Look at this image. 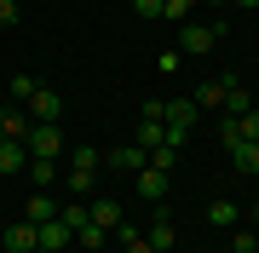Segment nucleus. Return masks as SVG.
<instances>
[{
    "label": "nucleus",
    "instance_id": "obj_24",
    "mask_svg": "<svg viewBox=\"0 0 259 253\" xmlns=\"http://www.w3.org/2000/svg\"><path fill=\"white\" fill-rule=\"evenodd\" d=\"M58 219H64L69 230H81V225H87L93 213H87V201H69V207H58Z\"/></svg>",
    "mask_w": 259,
    "mask_h": 253
},
{
    "label": "nucleus",
    "instance_id": "obj_35",
    "mask_svg": "<svg viewBox=\"0 0 259 253\" xmlns=\"http://www.w3.org/2000/svg\"><path fill=\"white\" fill-rule=\"evenodd\" d=\"M253 225H259V207H253Z\"/></svg>",
    "mask_w": 259,
    "mask_h": 253
},
{
    "label": "nucleus",
    "instance_id": "obj_25",
    "mask_svg": "<svg viewBox=\"0 0 259 253\" xmlns=\"http://www.w3.org/2000/svg\"><path fill=\"white\" fill-rule=\"evenodd\" d=\"M236 132H242V144H259V110H248V115H242V121H236Z\"/></svg>",
    "mask_w": 259,
    "mask_h": 253
},
{
    "label": "nucleus",
    "instance_id": "obj_5",
    "mask_svg": "<svg viewBox=\"0 0 259 253\" xmlns=\"http://www.w3.org/2000/svg\"><path fill=\"white\" fill-rule=\"evenodd\" d=\"M40 247V225H29V219H18V225L6 230V253H35Z\"/></svg>",
    "mask_w": 259,
    "mask_h": 253
},
{
    "label": "nucleus",
    "instance_id": "obj_37",
    "mask_svg": "<svg viewBox=\"0 0 259 253\" xmlns=\"http://www.w3.org/2000/svg\"><path fill=\"white\" fill-rule=\"evenodd\" d=\"M253 253H259V236H253Z\"/></svg>",
    "mask_w": 259,
    "mask_h": 253
},
{
    "label": "nucleus",
    "instance_id": "obj_30",
    "mask_svg": "<svg viewBox=\"0 0 259 253\" xmlns=\"http://www.w3.org/2000/svg\"><path fill=\"white\" fill-rule=\"evenodd\" d=\"M18 23V0H0V29H12Z\"/></svg>",
    "mask_w": 259,
    "mask_h": 253
},
{
    "label": "nucleus",
    "instance_id": "obj_27",
    "mask_svg": "<svg viewBox=\"0 0 259 253\" xmlns=\"http://www.w3.org/2000/svg\"><path fill=\"white\" fill-rule=\"evenodd\" d=\"M64 184H69V196H87L93 190V173H64Z\"/></svg>",
    "mask_w": 259,
    "mask_h": 253
},
{
    "label": "nucleus",
    "instance_id": "obj_21",
    "mask_svg": "<svg viewBox=\"0 0 259 253\" xmlns=\"http://www.w3.org/2000/svg\"><path fill=\"white\" fill-rule=\"evenodd\" d=\"M161 138H167V121H150V115H144V121H139V150H156Z\"/></svg>",
    "mask_w": 259,
    "mask_h": 253
},
{
    "label": "nucleus",
    "instance_id": "obj_29",
    "mask_svg": "<svg viewBox=\"0 0 259 253\" xmlns=\"http://www.w3.org/2000/svg\"><path fill=\"white\" fill-rule=\"evenodd\" d=\"M133 12H139V18H161V0H127Z\"/></svg>",
    "mask_w": 259,
    "mask_h": 253
},
{
    "label": "nucleus",
    "instance_id": "obj_2",
    "mask_svg": "<svg viewBox=\"0 0 259 253\" xmlns=\"http://www.w3.org/2000/svg\"><path fill=\"white\" fill-rule=\"evenodd\" d=\"M23 144H29L35 161H64V132H58V121H35Z\"/></svg>",
    "mask_w": 259,
    "mask_h": 253
},
{
    "label": "nucleus",
    "instance_id": "obj_1",
    "mask_svg": "<svg viewBox=\"0 0 259 253\" xmlns=\"http://www.w3.org/2000/svg\"><path fill=\"white\" fill-rule=\"evenodd\" d=\"M219 35H225L219 23H179V52L185 58H207L219 46Z\"/></svg>",
    "mask_w": 259,
    "mask_h": 253
},
{
    "label": "nucleus",
    "instance_id": "obj_28",
    "mask_svg": "<svg viewBox=\"0 0 259 253\" xmlns=\"http://www.w3.org/2000/svg\"><path fill=\"white\" fill-rule=\"evenodd\" d=\"M179 64H185V52H179V46H173V52H161V58H156V69H161V75H173V69H179Z\"/></svg>",
    "mask_w": 259,
    "mask_h": 253
},
{
    "label": "nucleus",
    "instance_id": "obj_6",
    "mask_svg": "<svg viewBox=\"0 0 259 253\" xmlns=\"http://www.w3.org/2000/svg\"><path fill=\"white\" fill-rule=\"evenodd\" d=\"M248 110H253V98H248V86L225 75V121H242V115H248Z\"/></svg>",
    "mask_w": 259,
    "mask_h": 253
},
{
    "label": "nucleus",
    "instance_id": "obj_9",
    "mask_svg": "<svg viewBox=\"0 0 259 253\" xmlns=\"http://www.w3.org/2000/svg\"><path fill=\"white\" fill-rule=\"evenodd\" d=\"M190 104H196V110H225V75H213V81H196Z\"/></svg>",
    "mask_w": 259,
    "mask_h": 253
},
{
    "label": "nucleus",
    "instance_id": "obj_23",
    "mask_svg": "<svg viewBox=\"0 0 259 253\" xmlns=\"http://www.w3.org/2000/svg\"><path fill=\"white\" fill-rule=\"evenodd\" d=\"M190 6L196 0H161V18L167 23H190Z\"/></svg>",
    "mask_w": 259,
    "mask_h": 253
},
{
    "label": "nucleus",
    "instance_id": "obj_36",
    "mask_svg": "<svg viewBox=\"0 0 259 253\" xmlns=\"http://www.w3.org/2000/svg\"><path fill=\"white\" fill-rule=\"evenodd\" d=\"M35 253H52V247H35Z\"/></svg>",
    "mask_w": 259,
    "mask_h": 253
},
{
    "label": "nucleus",
    "instance_id": "obj_10",
    "mask_svg": "<svg viewBox=\"0 0 259 253\" xmlns=\"http://www.w3.org/2000/svg\"><path fill=\"white\" fill-rule=\"evenodd\" d=\"M29 127H35V121H29V110H0V138L23 144V138H29Z\"/></svg>",
    "mask_w": 259,
    "mask_h": 253
},
{
    "label": "nucleus",
    "instance_id": "obj_11",
    "mask_svg": "<svg viewBox=\"0 0 259 253\" xmlns=\"http://www.w3.org/2000/svg\"><path fill=\"white\" fill-rule=\"evenodd\" d=\"M110 167H121V173H144V167H150V150L121 144V150H110Z\"/></svg>",
    "mask_w": 259,
    "mask_h": 253
},
{
    "label": "nucleus",
    "instance_id": "obj_32",
    "mask_svg": "<svg viewBox=\"0 0 259 253\" xmlns=\"http://www.w3.org/2000/svg\"><path fill=\"white\" fill-rule=\"evenodd\" d=\"M127 253H156V247H150L144 236H133V242H127Z\"/></svg>",
    "mask_w": 259,
    "mask_h": 253
},
{
    "label": "nucleus",
    "instance_id": "obj_14",
    "mask_svg": "<svg viewBox=\"0 0 259 253\" xmlns=\"http://www.w3.org/2000/svg\"><path fill=\"white\" fill-rule=\"evenodd\" d=\"M23 219H29V225H47V219H58L52 190H35V196H29V207H23Z\"/></svg>",
    "mask_w": 259,
    "mask_h": 253
},
{
    "label": "nucleus",
    "instance_id": "obj_13",
    "mask_svg": "<svg viewBox=\"0 0 259 253\" xmlns=\"http://www.w3.org/2000/svg\"><path fill=\"white\" fill-rule=\"evenodd\" d=\"M133 178H139V196H144V201H156V207L167 201V173H156V167H144V173H133Z\"/></svg>",
    "mask_w": 259,
    "mask_h": 253
},
{
    "label": "nucleus",
    "instance_id": "obj_33",
    "mask_svg": "<svg viewBox=\"0 0 259 253\" xmlns=\"http://www.w3.org/2000/svg\"><path fill=\"white\" fill-rule=\"evenodd\" d=\"M236 6H248V12H259V0H236Z\"/></svg>",
    "mask_w": 259,
    "mask_h": 253
},
{
    "label": "nucleus",
    "instance_id": "obj_20",
    "mask_svg": "<svg viewBox=\"0 0 259 253\" xmlns=\"http://www.w3.org/2000/svg\"><path fill=\"white\" fill-rule=\"evenodd\" d=\"M231 167L236 173H259V144H231Z\"/></svg>",
    "mask_w": 259,
    "mask_h": 253
},
{
    "label": "nucleus",
    "instance_id": "obj_7",
    "mask_svg": "<svg viewBox=\"0 0 259 253\" xmlns=\"http://www.w3.org/2000/svg\"><path fill=\"white\" fill-rule=\"evenodd\" d=\"M196 115H202V110H196L190 98H173V104H161V121H167V127H179V132H190V127H196Z\"/></svg>",
    "mask_w": 259,
    "mask_h": 253
},
{
    "label": "nucleus",
    "instance_id": "obj_15",
    "mask_svg": "<svg viewBox=\"0 0 259 253\" xmlns=\"http://www.w3.org/2000/svg\"><path fill=\"white\" fill-rule=\"evenodd\" d=\"M87 213H93V225H98V230H115V225H121V201H110V196H98Z\"/></svg>",
    "mask_w": 259,
    "mask_h": 253
},
{
    "label": "nucleus",
    "instance_id": "obj_31",
    "mask_svg": "<svg viewBox=\"0 0 259 253\" xmlns=\"http://www.w3.org/2000/svg\"><path fill=\"white\" fill-rule=\"evenodd\" d=\"M253 236H259V230H236V242H231V247H236V253H253Z\"/></svg>",
    "mask_w": 259,
    "mask_h": 253
},
{
    "label": "nucleus",
    "instance_id": "obj_26",
    "mask_svg": "<svg viewBox=\"0 0 259 253\" xmlns=\"http://www.w3.org/2000/svg\"><path fill=\"white\" fill-rule=\"evenodd\" d=\"M35 86H40L35 75H12V98H18V104H29V92H35Z\"/></svg>",
    "mask_w": 259,
    "mask_h": 253
},
{
    "label": "nucleus",
    "instance_id": "obj_4",
    "mask_svg": "<svg viewBox=\"0 0 259 253\" xmlns=\"http://www.w3.org/2000/svg\"><path fill=\"white\" fill-rule=\"evenodd\" d=\"M144 242L156 247V253H167V247H173V242H179V225H173V213H156V219H150Z\"/></svg>",
    "mask_w": 259,
    "mask_h": 253
},
{
    "label": "nucleus",
    "instance_id": "obj_16",
    "mask_svg": "<svg viewBox=\"0 0 259 253\" xmlns=\"http://www.w3.org/2000/svg\"><path fill=\"white\" fill-rule=\"evenodd\" d=\"M64 161H69V173H98V167H104V156L93 150V144H81V150H64Z\"/></svg>",
    "mask_w": 259,
    "mask_h": 253
},
{
    "label": "nucleus",
    "instance_id": "obj_38",
    "mask_svg": "<svg viewBox=\"0 0 259 253\" xmlns=\"http://www.w3.org/2000/svg\"><path fill=\"white\" fill-rule=\"evenodd\" d=\"M225 253H236V247H225Z\"/></svg>",
    "mask_w": 259,
    "mask_h": 253
},
{
    "label": "nucleus",
    "instance_id": "obj_8",
    "mask_svg": "<svg viewBox=\"0 0 259 253\" xmlns=\"http://www.w3.org/2000/svg\"><path fill=\"white\" fill-rule=\"evenodd\" d=\"M29 161H35V156H29V144L0 138V178H6V173H29Z\"/></svg>",
    "mask_w": 259,
    "mask_h": 253
},
{
    "label": "nucleus",
    "instance_id": "obj_17",
    "mask_svg": "<svg viewBox=\"0 0 259 253\" xmlns=\"http://www.w3.org/2000/svg\"><path fill=\"white\" fill-rule=\"evenodd\" d=\"M236 219H242V207H236V201H225V196H219V201H207V225H219V230H231Z\"/></svg>",
    "mask_w": 259,
    "mask_h": 253
},
{
    "label": "nucleus",
    "instance_id": "obj_18",
    "mask_svg": "<svg viewBox=\"0 0 259 253\" xmlns=\"http://www.w3.org/2000/svg\"><path fill=\"white\" fill-rule=\"evenodd\" d=\"M29 178H35V190H52L58 178H64V167H58V161H29Z\"/></svg>",
    "mask_w": 259,
    "mask_h": 253
},
{
    "label": "nucleus",
    "instance_id": "obj_12",
    "mask_svg": "<svg viewBox=\"0 0 259 253\" xmlns=\"http://www.w3.org/2000/svg\"><path fill=\"white\" fill-rule=\"evenodd\" d=\"M40 247H52V253H64V247H75V230L64 225V219H47V225H40Z\"/></svg>",
    "mask_w": 259,
    "mask_h": 253
},
{
    "label": "nucleus",
    "instance_id": "obj_22",
    "mask_svg": "<svg viewBox=\"0 0 259 253\" xmlns=\"http://www.w3.org/2000/svg\"><path fill=\"white\" fill-rule=\"evenodd\" d=\"M150 167H156V173H173L179 167V150H173V144H156V150H150Z\"/></svg>",
    "mask_w": 259,
    "mask_h": 253
},
{
    "label": "nucleus",
    "instance_id": "obj_34",
    "mask_svg": "<svg viewBox=\"0 0 259 253\" xmlns=\"http://www.w3.org/2000/svg\"><path fill=\"white\" fill-rule=\"evenodd\" d=\"M213 6H231V0H213Z\"/></svg>",
    "mask_w": 259,
    "mask_h": 253
},
{
    "label": "nucleus",
    "instance_id": "obj_19",
    "mask_svg": "<svg viewBox=\"0 0 259 253\" xmlns=\"http://www.w3.org/2000/svg\"><path fill=\"white\" fill-rule=\"evenodd\" d=\"M104 236H110V230H98L93 219H87V225L75 230V247H81V253H104Z\"/></svg>",
    "mask_w": 259,
    "mask_h": 253
},
{
    "label": "nucleus",
    "instance_id": "obj_3",
    "mask_svg": "<svg viewBox=\"0 0 259 253\" xmlns=\"http://www.w3.org/2000/svg\"><path fill=\"white\" fill-rule=\"evenodd\" d=\"M23 110H29V121H58V115H64V98H58L52 86H35Z\"/></svg>",
    "mask_w": 259,
    "mask_h": 253
}]
</instances>
